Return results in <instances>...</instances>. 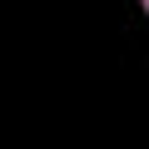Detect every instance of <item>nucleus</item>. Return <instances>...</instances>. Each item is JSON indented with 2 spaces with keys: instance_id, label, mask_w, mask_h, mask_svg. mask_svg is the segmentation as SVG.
<instances>
[{
  "instance_id": "obj_1",
  "label": "nucleus",
  "mask_w": 149,
  "mask_h": 149,
  "mask_svg": "<svg viewBox=\"0 0 149 149\" xmlns=\"http://www.w3.org/2000/svg\"><path fill=\"white\" fill-rule=\"evenodd\" d=\"M144 5H149V0H144Z\"/></svg>"
}]
</instances>
